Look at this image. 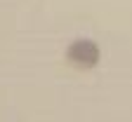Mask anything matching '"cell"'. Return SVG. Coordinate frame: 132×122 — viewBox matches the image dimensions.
I'll return each instance as SVG.
<instances>
[{"mask_svg":"<svg viewBox=\"0 0 132 122\" xmlns=\"http://www.w3.org/2000/svg\"><path fill=\"white\" fill-rule=\"evenodd\" d=\"M99 59H102V49H99V45L94 40H87V38L71 42L69 49H66V61L76 71H92L99 63Z\"/></svg>","mask_w":132,"mask_h":122,"instance_id":"1","label":"cell"}]
</instances>
